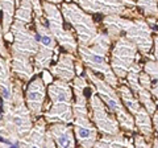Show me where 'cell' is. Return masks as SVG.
<instances>
[{
  "mask_svg": "<svg viewBox=\"0 0 158 148\" xmlns=\"http://www.w3.org/2000/svg\"><path fill=\"white\" fill-rule=\"evenodd\" d=\"M103 24L107 29L106 33L112 41H116L120 36H125L128 40L136 44L138 52L144 56L149 54L153 46V31L145 20H129L121 15H107L103 19Z\"/></svg>",
  "mask_w": 158,
  "mask_h": 148,
  "instance_id": "obj_1",
  "label": "cell"
},
{
  "mask_svg": "<svg viewBox=\"0 0 158 148\" xmlns=\"http://www.w3.org/2000/svg\"><path fill=\"white\" fill-rule=\"evenodd\" d=\"M111 38L106 32H99L96 38L90 45L78 44L77 52L81 57V62L87 69H90L98 76H102L104 81H107L112 87H117L118 78L115 76L112 67L108 61V54L111 48Z\"/></svg>",
  "mask_w": 158,
  "mask_h": 148,
  "instance_id": "obj_2",
  "label": "cell"
},
{
  "mask_svg": "<svg viewBox=\"0 0 158 148\" xmlns=\"http://www.w3.org/2000/svg\"><path fill=\"white\" fill-rule=\"evenodd\" d=\"M50 98V107L44 114L46 123H67L71 124L73 115V89L69 82L56 80L46 87Z\"/></svg>",
  "mask_w": 158,
  "mask_h": 148,
  "instance_id": "obj_3",
  "label": "cell"
},
{
  "mask_svg": "<svg viewBox=\"0 0 158 148\" xmlns=\"http://www.w3.org/2000/svg\"><path fill=\"white\" fill-rule=\"evenodd\" d=\"M86 74H87V78L90 80V82L94 85L96 94L106 103L108 110L116 116L120 127L128 132H135L136 131L135 119H133V116L128 112L125 106L123 105L121 98L118 95L116 89L112 87L110 83L103 80L100 76H98L96 73H94L92 70H90V69H87V67H86Z\"/></svg>",
  "mask_w": 158,
  "mask_h": 148,
  "instance_id": "obj_4",
  "label": "cell"
},
{
  "mask_svg": "<svg viewBox=\"0 0 158 148\" xmlns=\"http://www.w3.org/2000/svg\"><path fill=\"white\" fill-rule=\"evenodd\" d=\"M62 16L67 24H70L77 33L78 44L82 45H90L98 36V27L94 21L92 16L86 12L77 3H62L61 7Z\"/></svg>",
  "mask_w": 158,
  "mask_h": 148,
  "instance_id": "obj_5",
  "label": "cell"
},
{
  "mask_svg": "<svg viewBox=\"0 0 158 148\" xmlns=\"http://www.w3.org/2000/svg\"><path fill=\"white\" fill-rule=\"evenodd\" d=\"M34 25L37 36V53L33 57V67L34 74H40L49 69L53 61V56L58 50V48L57 40L48 28L45 17H34Z\"/></svg>",
  "mask_w": 158,
  "mask_h": 148,
  "instance_id": "obj_6",
  "label": "cell"
},
{
  "mask_svg": "<svg viewBox=\"0 0 158 148\" xmlns=\"http://www.w3.org/2000/svg\"><path fill=\"white\" fill-rule=\"evenodd\" d=\"M42 9H44V17L46 20L48 28L50 29V32L53 33L57 42L66 52L73 53V54L77 53L78 41L70 29H66L65 25H63L65 19L62 16V12L58 9L57 4H53V3H49L46 0H44Z\"/></svg>",
  "mask_w": 158,
  "mask_h": 148,
  "instance_id": "obj_7",
  "label": "cell"
},
{
  "mask_svg": "<svg viewBox=\"0 0 158 148\" xmlns=\"http://www.w3.org/2000/svg\"><path fill=\"white\" fill-rule=\"evenodd\" d=\"M6 40L11 42V54L33 58L37 53V36L29 25L13 20Z\"/></svg>",
  "mask_w": 158,
  "mask_h": 148,
  "instance_id": "obj_8",
  "label": "cell"
},
{
  "mask_svg": "<svg viewBox=\"0 0 158 148\" xmlns=\"http://www.w3.org/2000/svg\"><path fill=\"white\" fill-rule=\"evenodd\" d=\"M137 52L138 49L136 44L128 40L125 36H120L116 40L111 52L110 65L118 80L125 78L127 73L137 60Z\"/></svg>",
  "mask_w": 158,
  "mask_h": 148,
  "instance_id": "obj_9",
  "label": "cell"
},
{
  "mask_svg": "<svg viewBox=\"0 0 158 148\" xmlns=\"http://www.w3.org/2000/svg\"><path fill=\"white\" fill-rule=\"evenodd\" d=\"M88 105L91 108L92 123L98 128V132H100L103 135H113L120 132V124H118L116 116L108 110L106 103L96 94L95 89L91 90Z\"/></svg>",
  "mask_w": 158,
  "mask_h": 148,
  "instance_id": "obj_10",
  "label": "cell"
},
{
  "mask_svg": "<svg viewBox=\"0 0 158 148\" xmlns=\"http://www.w3.org/2000/svg\"><path fill=\"white\" fill-rule=\"evenodd\" d=\"M78 4L86 12L107 15H124L128 9H133L136 3L132 0H78Z\"/></svg>",
  "mask_w": 158,
  "mask_h": 148,
  "instance_id": "obj_11",
  "label": "cell"
},
{
  "mask_svg": "<svg viewBox=\"0 0 158 148\" xmlns=\"http://www.w3.org/2000/svg\"><path fill=\"white\" fill-rule=\"evenodd\" d=\"M24 99L32 114L33 120L42 116V110L46 99V83L44 82V78L41 76H37L29 82L24 93Z\"/></svg>",
  "mask_w": 158,
  "mask_h": 148,
  "instance_id": "obj_12",
  "label": "cell"
},
{
  "mask_svg": "<svg viewBox=\"0 0 158 148\" xmlns=\"http://www.w3.org/2000/svg\"><path fill=\"white\" fill-rule=\"evenodd\" d=\"M90 114L85 115H75L73 120V130L75 136L77 144L83 148L94 147L98 140V128L90 120Z\"/></svg>",
  "mask_w": 158,
  "mask_h": 148,
  "instance_id": "obj_13",
  "label": "cell"
},
{
  "mask_svg": "<svg viewBox=\"0 0 158 148\" xmlns=\"http://www.w3.org/2000/svg\"><path fill=\"white\" fill-rule=\"evenodd\" d=\"M13 78L9 60L0 54V98H2V112L9 110L12 105Z\"/></svg>",
  "mask_w": 158,
  "mask_h": 148,
  "instance_id": "obj_14",
  "label": "cell"
},
{
  "mask_svg": "<svg viewBox=\"0 0 158 148\" xmlns=\"http://www.w3.org/2000/svg\"><path fill=\"white\" fill-rule=\"evenodd\" d=\"M49 72H50L52 77H54L56 80H61L70 83L74 80V77L77 76L74 54L69 52L59 53L56 63L49 66Z\"/></svg>",
  "mask_w": 158,
  "mask_h": 148,
  "instance_id": "obj_15",
  "label": "cell"
},
{
  "mask_svg": "<svg viewBox=\"0 0 158 148\" xmlns=\"http://www.w3.org/2000/svg\"><path fill=\"white\" fill-rule=\"evenodd\" d=\"M46 134V120L45 118L40 116L34 119L32 128L28 131V134L24 135L19 141V147H44Z\"/></svg>",
  "mask_w": 158,
  "mask_h": 148,
  "instance_id": "obj_16",
  "label": "cell"
},
{
  "mask_svg": "<svg viewBox=\"0 0 158 148\" xmlns=\"http://www.w3.org/2000/svg\"><path fill=\"white\" fill-rule=\"evenodd\" d=\"M53 137L56 147L61 148H69V147H75V136H74V130L70 124L67 123H52L50 127L48 128Z\"/></svg>",
  "mask_w": 158,
  "mask_h": 148,
  "instance_id": "obj_17",
  "label": "cell"
},
{
  "mask_svg": "<svg viewBox=\"0 0 158 148\" xmlns=\"http://www.w3.org/2000/svg\"><path fill=\"white\" fill-rule=\"evenodd\" d=\"M9 65H11L12 74L16 78H19L21 82H28L32 80L34 76V67L31 57H23L11 54L9 58Z\"/></svg>",
  "mask_w": 158,
  "mask_h": 148,
  "instance_id": "obj_18",
  "label": "cell"
},
{
  "mask_svg": "<svg viewBox=\"0 0 158 148\" xmlns=\"http://www.w3.org/2000/svg\"><path fill=\"white\" fill-rule=\"evenodd\" d=\"M116 90L118 93V95H120L121 98V102H123V105L125 106V108L128 110V112H129L131 115H137L138 112L141 111V108L144 107L141 105V102L138 101V98L133 94V91L129 89V86H127V85H118L116 87Z\"/></svg>",
  "mask_w": 158,
  "mask_h": 148,
  "instance_id": "obj_19",
  "label": "cell"
},
{
  "mask_svg": "<svg viewBox=\"0 0 158 148\" xmlns=\"http://www.w3.org/2000/svg\"><path fill=\"white\" fill-rule=\"evenodd\" d=\"M94 147H98V148H118V147H133V141L127 137L123 132H117V134H113V135H103V137H100L95 143Z\"/></svg>",
  "mask_w": 158,
  "mask_h": 148,
  "instance_id": "obj_20",
  "label": "cell"
},
{
  "mask_svg": "<svg viewBox=\"0 0 158 148\" xmlns=\"http://www.w3.org/2000/svg\"><path fill=\"white\" fill-rule=\"evenodd\" d=\"M135 119V126L136 130L144 135L146 139H152L153 136V124H152V115L146 111L145 107L141 108V111L137 115L133 116Z\"/></svg>",
  "mask_w": 158,
  "mask_h": 148,
  "instance_id": "obj_21",
  "label": "cell"
},
{
  "mask_svg": "<svg viewBox=\"0 0 158 148\" xmlns=\"http://www.w3.org/2000/svg\"><path fill=\"white\" fill-rule=\"evenodd\" d=\"M0 8H2L3 19H2V25H3V33L4 38H7L9 34V28H11L15 17V11H16V0H0Z\"/></svg>",
  "mask_w": 158,
  "mask_h": 148,
  "instance_id": "obj_22",
  "label": "cell"
},
{
  "mask_svg": "<svg viewBox=\"0 0 158 148\" xmlns=\"http://www.w3.org/2000/svg\"><path fill=\"white\" fill-rule=\"evenodd\" d=\"M13 20L29 25L33 20V6L32 0H20L17 3V9L15 11Z\"/></svg>",
  "mask_w": 158,
  "mask_h": 148,
  "instance_id": "obj_23",
  "label": "cell"
},
{
  "mask_svg": "<svg viewBox=\"0 0 158 148\" xmlns=\"http://www.w3.org/2000/svg\"><path fill=\"white\" fill-rule=\"evenodd\" d=\"M144 72L149 74L152 80V86L149 89L150 94L158 101V63L156 61H148L144 65Z\"/></svg>",
  "mask_w": 158,
  "mask_h": 148,
  "instance_id": "obj_24",
  "label": "cell"
},
{
  "mask_svg": "<svg viewBox=\"0 0 158 148\" xmlns=\"http://www.w3.org/2000/svg\"><path fill=\"white\" fill-rule=\"evenodd\" d=\"M136 6L146 16L158 19V0H137Z\"/></svg>",
  "mask_w": 158,
  "mask_h": 148,
  "instance_id": "obj_25",
  "label": "cell"
},
{
  "mask_svg": "<svg viewBox=\"0 0 158 148\" xmlns=\"http://www.w3.org/2000/svg\"><path fill=\"white\" fill-rule=\"evenodd\" d=\"M0 54L6 58H11V53L7 49L6 46V41H4V33H3V25H2V21H0Z\"/></svg>",
  "mask_w": 158,
  "mask_h": 148,
  "instance_id": "obj_26",
  "label": "cell"
},
{
  "mask_svg": "<svg viewBox=\"0 0 158 148\" xmlns=\"http://www.w3.org/2000/svg\"><path fill=\"white\" fill-rule=\"evenodd\" d=\"M146 137L144 135H135V137H133V147H152L150 143H148Z\"/></svg>",
  "mask_w": 158,
  "mask_h": 148,
  "instance_id": "obj_27",
  "label": "cell"
},
{
  "mask_svg": "<svg viewBox=\"0 0 158 148\" xmlns=\"http://www.w3.org/2000/svg\"><path fill=\"white\" fill-rule=\"evenodd\" d=\"M33 6V13L34 17H42L44 16V9H42V3L40 0H32Z\"/></svg>",
  "mask_w": 158,
  "mask_h": 148,
  "instance_id": "obj_28",
  "label": "cell"
},
{
  "mask_svg": "<svg viewBox=\"0 0 158 148\" xmlns=\"http://www.w3.org/2000/svg\"><path fill=\"white\" fill-rule=\"evenodd\" d=\"M152 124H153V130L156 131V135L158 137V110H156L152 114Z\"/></svg>",
  "mask_w": 158,
  "mask_h": 148,
  "instance_id": "obj_29",
  "label": "cell"
},
{
  "mask_svg": "<svg viewBox=\"0 0 158 148\" xmlns=\"http://www.w3.org/2000/svg\"><path fill=\"white\" fill-rule=\"evenodd\" d=\"M153 44H154V61L158 63V36H154Z\"/></svg>",
  "mask_w": 158,
  "mask_h": 148,
  "instance_id": "obj_30",
  "label": "cell"
},
{
  "mask_svg": "<svg viewBox=\"0 0 158 148\" xmlns=\"http://www.w3.org/2000/svg\"><path fill=\"white\" fill-rule=\"evenodd\" d=\"M49 3H53V4H59V3H63V0H46Z\"/></svg>",
  "mask_w": 158,
  "mask_h": 148,
  "instance_id": "obj_31",
  "label": "cell"
},
{
  "mask_svg": "<svg viewBox=\"0 0 158 148\" xmlns=\"http://www.w3.org/2000/svg\"><path fill=\"white\" fill-rule=\"evenodd\" d=\"M3 128V120H2V105H0V130Z\"/></svg>",
  "mask_w": 158,
  "mask_h": 148,
  "instance_id": "obj_32",
  "label": "cell"
},
{
  "mask_svg": "<svg viewBox=\"0 0 158 148\" xmlns=\"http://www.w3.org/2000/svg\"><path fill=\"white\" fill-rule=\"evenodd\" d=\"M152 147H158V137H156L154 141L152 143Z\"/></svg>",
  "mask_w": 158,
  "mask_h": 148,
  "instance_id": "obj_33",
  "label": "cell"
}]
</instances>
